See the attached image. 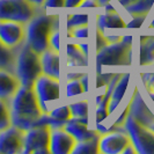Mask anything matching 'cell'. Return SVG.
<instances>
[{"mask_svg":"<svg viewBox=\"0 0 154 154\" xmlns=\"http://www.w3.org/2000/svg\"><path fill=\"white\" fill-rule=\"evenodd\" d=\"M12 123L22 130H28L37 123L44 112L39 107L32 87L21 86L15 95L11 99Z\"/></svg>","mask_w":154,"mask_h":154,"instance_id":"obj_1","label":"cell"},{"mask_svg":"<svg viewBox=\"0 0 154 154\" xmlns=\"http://www.w3.org/2000/svg\"><path fill=\"white\" fill-rule=\"evenodd\" d=\"M59 27V14L41 11L27 23L26 42L37 54H43L50 48V36Z\"/></svg>","mask_w":154,"mask_h":154,"instance_id":"obj_2","label":"cell"},{"mask_svg":"<svg viewBox=\"0 0 154 154\" xmlns=\"http://www.w3.org/2000/svg\"><path fill=\"white\" fill-rule=\"evenodd\" d=\"M132 36L108 43L96 54V71L101 73L102 66H130L132 64Z\"/></svg>","mask_w":154,"mask_h":154,"instance_id":"obj_3","label":"cell"},{"mask_svg":"<svg viewBox=\"0 0 154 154\" xmlns=\"http://www.w3.org/2000/svg\"><path fill=\"white\" fill-rule=\"evenodd\" d=\"M14 72L21 82V86L27 87H32L36 79L43 73L41 54L31 49L27 42H24L16 52Z\"/></svg>","mask_w":154,"mask_h":154,"instance_id":"obj_4","label":"cell"},{"mask_svg":"<svg viewBox=\"0 0 154 154\" xmlns=\"http://www.w3.org/2000/svg\"><path fill=\"white\" fill-rule=\"evenodd\" d=\"M43 9L34 5L30 0H0V20L27 24Z\"/></svg>","mask_w":154,"mask_h":154,"instance_id":"obj_5","label":"cell"},{"mask_svg":"<svg viewBox=\"0 0 154 154\" xmlns=\"http://www.w3.org/2000/svg\"><path fill=\"white\" fill-rule=\"evenodd\" d=\"M32 89L36 94L39 107L44 114H49L52 109L57 107L56 104L59 102L60 97L59 80L42 73L36 79Z\"/></svg>","mask_w":154,"mask_h":154,"instance_id":"obj_6","label":"cell"},{"mask_svg":"<svg viewBox=\"0 0 154 154\" xmlns=\"http://www.w3.org/2000/svg\"><path fill=\"white\" fill-rule=\"evenodd\" d=\"M137 154H154V132L129 115L123 124Z\"/></svg>","mask_w":154,"mask_h":154,"instance_id":"obj_7","label":"cell"},{"mask_svg":"<svg viewBox=\"0 0 154 154\" xmlns=\"http://www.w3.org/2000/svg\"><path fill=\"white\" fill-rule=\"evenodd\" d=\"M51 128L35 125L24 131L23 154H50Z\"/></svg>","mask_w":154,"mask_h":154,"instance_id":"obj_8","label":"cell"},{"mask_svg":"<svg viewBox=\"0 0 154 154\" xmlns=\"http://www.w3.org/2000/svg\"><path fill=\"white\" fill-rule=\"evenodd\" d=\"M131 139L124 128L101 133L99 139V151L102 154H122L131 145Z\"/></svg>","mask_w":154,"mask_h":154,"instance_id":"obj_9","label":"cell"},{"mask_svg":"<svg viewBox=\"0 0 154 154\" xmlns=\"http://www.w3.org/2000/svg\"><path fill=\"white\" fill-rule=\"evenodd\" d=\"M27 24L16 21L0 20V41L9 49L19 50L26 42Z\"/></svg>","mask_w":154,"mask_h":154,"instance_id":"obj_10","label":"cell"},{"mask_svg":"<svg viewBox=\"0 0 154 154\" xmlns=\"http://www.w3.org/2000/svg\"><path fill=\"white\" fill-rule=\"evenodd\" d=\"M129 106H130L129 115L133 117L138 123L154 132V114L148 108L138 88L134 89L131 100L129 102Z\"/></svg>","mask_w":154,"mask_h":154,"instance_id":"obj_11","label":"cell"},{"mask_svg":"<svg viewBox=\"0 0 154 154\" xmlns=\"http://www.w3.org/2000/svg\"><path fill=\"white\" fill-rule=\"evenodd\" d=\"M24 130L17 126H9L0 131V154H17L23 152Z\"/></svg>","mask_w":154,"mask_h":154,"instance_id":"obj_12","label":"cell"},{"mask_svg":"<svg viewBox=\"0 0 154 154\" xmlns=\"http://www.w3.org/2000/svg\"><path fill=\"white\" fill-rule=\"evenodd\" d=\"M77 141L64 128L51 129L50 154H72Z\"/></svg>","mask_w":154,"mask_h":154,"instance_id":"obj_13","label":"cell"},{"mask_svg":"<svg viewBox=\"0 0 154 154\" xmlns=\"http://www.w3.org/2000/svg\"><path fill=\"white\" fill-rule=\"evenodd\" d=\"M64 129L75 139V141H84L88 139L95 138L101 133L96 129H88V117L86 118H71L64 125Z\"/></svg>","mask_w":154,"mask_h":154,"instance_id":"obj_14","label":"cell"},{"mask_svg":"<svg viewBox=\"0 0 154 154\" xmlns=\"http://www.w3.org/2000/svg\"><path fill=\"white\" fill-rule=\"evenodd\" d=\"M21 87V82L14 72L0 69V99L11 101Z\"/></svg>","mask_w":154,"mask_h":154,"instance_id":"obj_15","label":"cell"},{"mask_svg":"<svg viewBox=\"0 0 154 154\" xmlns=\"http://www.w3.org/2000/svg\"><path fill=\"white\" fill-rule=\"evenodd\" d=\"M41 64L43 74L54 78L59 80L60 72H59V51L49 48L43 54H41Z\"/></svg>","mask_w":154,"mask_h":154,"instance_id":"obj_16","label":"cell"},{"mask_svg":"<svg viewBox=\"0 0 154 154\" xmlns=\"http://www.w3.org/2000/svg\"><path fill=\"white\" fill-rule=\"evenodd\" d=\"M96 28H99L102 31H104L106 29H124L126 28V22L117 11H104V13L99 14L96 17Z\"/></svg>","mask_w":154,"mask_h":154,"instance_id":"obj_17","label":"cell"},{"mask_svg":"<svg viewBox=\"0 0 154 154\" xmlns=\"http://www.w3.org/2000/svg\"><path fill=\"white\" fill-rule=\"evenodd\" d=\"M130 79H131V74L130 73H124V74H122V77L119 78V80L117 81V84L114 87V91L111 93V97H110V102H109L108 107L110 115L122 103L124 95H125L126 89H128V86L130 84Z\"/></svg>","mask_w":154,"mask_h":154,"instance_id":"obj_18","label":"cell"},{"mask_svg":"<svg viewBox=\"0 0 154 154\" xmlns=\"http://www.w3.org/2000/svg\"><path fill=\"white\" fill-rule=\"evenodd\" d=\"M139 65H154V36H141L139 44Z\"/></svg>","mask_w":154,"mask_h":154,"instance_id":"obj_19","label":"cell"},{"mask_svg":"<svg viewBox=\"0 0 154 154\" xmlns=\"http://www.w3.org/2000/svg\"><path fill=\"white\" fill-rule=\"evenodd\" d=\"M67 66L69 67L88 66V57L82 52L78 43L67 44Z\"/></svg>","mask_w":154,"mask_h":154,"instance_id":"obj_20","label":"cell"},{"mask_svg":"<svg viewBox=\"0 0 154 154\" xmlns=\"http://www.w3.org/2000/svg\"><path fill=\"white\" fill-rule=\"evenodd\" d=\"M16 52H17V50L9 49L0 41V69H6L14 72L15 71Z\"/></svg>","mask_w":154,"mask_h":154,"instance_id":"obj_21","label":"cell"},{"mask_svg":"<svg viewBox=\"0 0 154 154\" xmlns=\"http://www.w3.org/2000/svg\"><path fill=\"white\" fill-rule=\"evenodd\" d=\"M100 136L88 140H84V141H77L75 146L72 151V154H100V151H99Z\"/></svg>","mask_w":154,"mask_h":154,"instance_id":"obj_22","label":"cell"},{"mask_svg":"<svg viewBox=\"0 0 154 154\" xmlns=\"http://www.w3.org/2000/svg\"><path fill=\"white\" fill-rule=\"evenodd\" d=\"M154 6V0H137L131 5L124 7L125 12L131 16L134 15H147Z\"/></svg>","mask_w":154,"mask_h":154,"instance_id":"obj_23","label":"cell"},{"mask_svg":"<svg viewBox=\"0 0 154 154\" xmlns=\"http://www.w3.org/2000/svg\"><path fill=\"white\" fill-rule=\"evenodd\" d=\"M12 112L9 101L0 99V131L12 126Z\"/></svg>","mask_w":154,"mask_h":154,"instance_id":"obj_24","label":"cell"},{"mask_svg":"<svg viewBox=\"0 0 154 154\" xmlns=\"http://www.w3.org/2000/svg\"><path fill=\"white\" fill-rule=\"evenodd\" d=\"M88 100H81L69 104V109L73 118H86L88 117Z\"/></svg>","mask_w":154,"mask_h":154,"instance_id":"obj_25","label":"cell"},{"mask_svg":"<svg viewBox=\"0 0 154 154\" xmlns=\"http://www.w3.org/2000/svg\"><path fill=\"white\" fill-rule=\"evenodd\" d=\"M88 22H89L88 13H72L67 16V30L80 26H86L88 24Z\"/></svg>","mask_w":154,"mask_h":154,"instance_id":"obj_26","label":"cell"},{"mask_svg":"<svg viewBox=\"0 0 154 154\" xmlns=\"http://www.w3.org/2000/svg\"><path fill=\"white\" fill-rule=\"evenodd\" d=\"M84 87L81 85L80 79H73V80H69L67 86H66V96L67 97H72L75 95H80L84 94Z\"/></svg>","mask_w":154,"mask_h":154,"instance_id":"obj_27","label":"cell"},{"mask_svg":"<svg viewBox=\"0 0 154 154\" xmlns=\"http://www.w3.org/2000/svg\"><path fill=\"white\" fill-rule=\"evenodd\" d=\"M67 32H69V35H67L69 38H78V39L87 38L88 37V24L75 27L73 29L67 30Z\"/></svg>","mask_w":154,"mask_h":154,"instance_id":"obj_28","label":"cell"},{"mask_svg":"<svg viewBox=\"0 0 154 154\" xmlns=\"http://www.w3.org/2000/svg\"><path fill=\"white\" fill-rule=\"evenodd\" d=\"M154 66V65H152ZM141 82L147 92H154V72H145L140 74Z\"/></svg>","mask_w":154,"mask_h":154,"instance_id":"obj_29","label":"cell"},{"mask_svg":"<svg viewBox=\"0 0 154 154\" xmlns=\"http://www.w3.org/2000/svg\"><path fill=\"white\" fill-rule=\"evenodd\" d=\"M147 15H134L132 16V20L130 22L126 23V28L129 29H134V28H140L143 23L145 22Z\"/></svg>","mask_w":154,"mask_h":154,"instance_id":"obj_30","label":"cell"},{"mask_svg":"<svg viewBox=\"0 0 154 154\" xmlns=\"http://www.w3.org/2000/svg\"><path fill=\"white\" fill-rule=\"evenodd\" d=\"M114 74H110V73H97V77H96V88H100V87H106L108 85V82L110 81V79L112 78Z\"/></svg>","mask_w":154,"mask_h":154,"instance_id":"obj_31","label":"cell"},{"mask_svg":"<svg viewBox=\"0 0 154 154\" xmlns=\"http://www.w3.org/2000/svg\"><path fill=\"white\" fill-rule=\"evenodd\" d=\"M65 1L66 0H44V4L42 7L45 11L50 8H63L65 7Z\"/></svg>","mask_w":154,"mask_h":154,"instance_id":"obj_32","label":"cell"},{"mask_svg":"<svg viewBox=\"0 0 154 154\" xmlns=\"http://www.w3.org/2000/svg\"><path fill=\"white\" fill-rule=\"evenodd\" d=\"M50 48L59 51V27L56 28L50 36Z\"/></svg>","mask_w":154,"mask_h":154,"instance_id":"obj_33","label":"cell"},{"mask_svg":"<svg viewBox=\"0 0 154 154\" xmlns=\"http://www.w3.org/2000/svg\"><path fill=\"white\" fill-rule=\"evenodd\" d=\"M106 44H108V41L104 37V34L99 28H96V51H99Z\"/></svg>","mask_w":154,"mask_h":154,"instance_id":"obj_34","label":"cell"},{"mask_svg":"<svg viewBox=\"0 0 154 154\" xmlns=\"http://www.w3.org/2000/svg\"><path fill=\"white\" fill-rule=\"evenodd\" d=\"M85 0H66L65 1V7L66 8H78L81 6V4Z\"/></svg>","mask_w":154,"mask_h":154,"instance_id":"obj_35","label":"cell"},{"mask_svg":"<svg viewBox=\"0 0 154 154\" xmlns=\"http://www.w3.org/2000/svg\"><path fill=\"white\" fill-rule=\"evenodd\" d=\"M80 7H92V8H95V7H100V5H99V2H97V0H85L82 4H81V6Z\"/></svg>","mask_w":154,"mask_h":154,"instance_id":"obj_36","label":"cell"},{"mask_svg":"<svg viewBox=\"0 0 154 154\" xmlns=\"http://www.w3.org/2000/svg\"><path fill=\"white\" fill-rule=\"evenodd\" d=\"M80 81H81V85L84 87L85 93H87L88 92V74H87V73H84L82 77L80 78Z\"/></svg>","mask_w":154,"mask_h":154,"instance_id":"obj_37","label":"cell"},{"mask_svg":"<svg viewBox=\"0 0 154 154\" xmlns=\"http://www.w3.org/2000/svg\"><path fill=\"white\" fill-rule=\"evenodd\" d=\"M122 154H137V151H136V148L131 144V145H129V146L124 149Z\"/></svg>","mask_w":154,"mask_h":154,"instance_id":"obj_38","label":"cell"},{"mask_svg":"<svg viewBox=\"0 0 154 154\" xmlns=\"http://www.w3.org/2000/svg\"><path fill=\"white\" fill-rule=\"evenodd\" d=\"M137 0H118V2H119V5L122 6V7H126V6H129V5H131L133 2H136Z\"/></svg>","mask_w":154,"mask_h":154,"instance_id":"obj_39","label":"cell"},{"mask_svg":"<svg viewBox=\"0 0 154 154\" xmlns=\"http://www.w3.org/2000/svg\"><path fill=\"white\" fill-rule=\"evenodd\" d=\"M81 77H82V73H69V74H67V79H69V80L80 79Z\"/></svg>","mask_w":154,"mask_h":154,"instance_id":"obj_40","label":"cell"},{"mask_svg":"<svg viewBox=\"0 0 154 154\" xmlns=\"http://www.w3.org/2000/svg\"><path fill=\"white\" fill-rule=\"evenodd\" d=\"M79 46H80V49L82 50V52L88 57V44L87 43H78Z\"/></svg>","mask_w":154,"mask_h":154,"instance_id":"obj_41","label":"cell"},{"mask_svg":"<svg viewBox=\"0 0 154 154\" xmlns=\"http://www.w3.org/2000/svg\"><path fill=\"white\" fill-rule=\"evenodd\" d=\"M30 1L34 4V5H36L37 7H42V6H43V4H44V0H30Z\"/></svg>","mask_w":154,"mask_h":154,"instance_id":"obj_42","label":"cell"},{"mask_svg":"<svg viewBox=\"0 0 154 154\" xmlns=\"http://www.w3.org/2000/svg\"><path fill=\"white\" fill-rule=\"evenodd\" d=\"M112 0H97V2H99V5H100V7H103L104 5H107V4H110Z\"/></svg>","mask_w":154,"mask_h":154,"instance_id":"obj_43","label":"cell"},{"mask_svg":"<svg viewBox=\"0 0 154 154\" xmlns=\"http://www.w3.org/2000/svg\"><path fill=\"white\" fill-rule=\"evenodd\" d=\"M147 94H148L149 99H151V100H152L154 102V92H147Z\"/></svg>","mask_w":154,"mask_h":154,"instance_id":"obj_44","label":"cell"},{"mask_svg":"<svg viewBox=\"0 0 154 154\" xmlns=\"http://www.w3.org/2000/svg\"><path fill=\"white\" fill-rule=\"evenodd\" d=\"M148 29H154V17L152 19V21H151L149 26H148Z\"/></svg>","mask_w":154,"mask_h":154,"instance_id":"obj_45","label":"cell"}]
</instances>
